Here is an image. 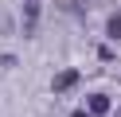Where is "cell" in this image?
Instances as JSON below:
<instances>
[{
	"label": "cell",
	"mask_w": 121,
	"mask_h": 117,
	"mask_svg": "<svg viewBox=\"0 0 121 117\" xmlns=\"http://www.w3.org/2000/svg\"><path fill=\"white\" fill-rule=\"evenodd\" d=\"M102 113H109V98L105 94H90V117H102Z\"/></svg>",
	"instance_id": "cell-1"
},
{
	"label": "cell",
	"mask_w": 121,
	"mask_h": 117,
	"mask_svg": "<svg viewBox=\"0 0 121 117\" xmlns=\"http://www.w3.org/2000/svg\"><path fill=\"white\" fill-rule=\"evenodd\" d=\"M74 82H78V70H63V74H55V82H51V86L63 94V90H70Z\"/></svg>",
	"instance_id": "cell-2"
},
{
	"label": "cell",
	"mask_w": 121,
	"mask_h": 117,
	"mask_svg": "<svg viewBox=\"0 0 121 117\" xmlns=\"http://www.w3.org/2000/svg\"><path fill=\"white\" fill-rule=\"evenodd\" d=\"M105 35H109V39H121V12H117V16H109V23H105Z\"/></svg>",
	"instance_id": "cell-3"
},
{
	"label": "cell",
	"mask_w": 121,
	"mask_h": 117,
	"mask_svg": "<svg viewBox=\"0 0 121 117\" xmlns=\"http://www.w3.org/2000/svg\"><path fill=\"white\" fill-rule=\"evenodd\" d=\"M70 117H90V113H70Z\"/></svg>",
	"instance_id": "cell-4"
},
{
	"label": "cell",
	"mask_w": 121,
	"mask_h": 117,
	"mask_svg": "<svg viewBox=\"0 0 121 117\" xmlns=\"http://www.w3.org/2000/svg\"><path fill=\"white\" fill-rule=\"evenodd\" d=\"M27 4H35V0H27Z\"/></svg>",
	"instance_id": "cell-5"
}]
</instances>
